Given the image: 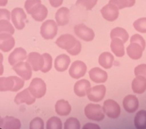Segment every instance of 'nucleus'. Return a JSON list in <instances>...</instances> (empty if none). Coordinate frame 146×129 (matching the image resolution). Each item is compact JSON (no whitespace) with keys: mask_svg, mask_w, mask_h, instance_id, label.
Here are the masks:
<instances>
[{"mask_svg":"<svg viewBox=\"0 0 146 129\" xmlns=\"http://www.w3.org/2000/svg\"><path fill=\"white\" fill-rule=\"evenodd\" d=\"M57 46L67 51L68 54L76 56L82 51V44L72 34H65L56 40Z\"/></svg>","mask_w":146,"mask_h":129,"instance_id":"obj_1","label":"nucleus"},{"mask_svg":"<svg viewBox=\"0 0 146 129\" xmlns=\"http://www.w3.org/2000/svg\"><path fill=\"white\" fill-rule=\"evenodd\" d=\"M25 85V80L16 76L0 77V91H20Z\"/></svg>","mask_w":146,"mask_h":129,"instance_id":"obj_2","label":"nucleus"},{"mask_svg":"<svg viewBox=\"0 0 146 129\" xmlns=\"http://www.w3.org/2000/svg\"><path fill=\"white\" fill-rule=\"evenodd\" d=\"M58 33V24L54 20H46L40 27V35L44 40H52Z\"/></svg>","mask_w":146,"mask_h":129,"instance_id":"obj_3","label":"nucleus"},{"mask_svg":"<svg viewBox=\"0 0 146 129\" xmlns=\"http://www.w3.org/2000/svg\"><path fill=\"white\" fill-rule=\"evenodd\" d=\"M28 89L33 97L36 99H40L46 94V85L43 79L40 77H34L31 82Z\"/></svg>","mask_w":146,"mask_h":129,"instance_id":"obj_4","label":"nucleus"},{"mask_svg":"<svg viewBox=\"0 0 146 129\" xmlns=\"http://www.w3.org/2000/svg\"><path fill=\"white\" fill-rule=\"evenodd\" d=\"M84 115L90 120L100 122L104 118V113L101 106L89 103L84 108Z\"/></svg>","mask_w":146,"mask_h":129,"instance_id":"obj_5","label":"nucleus"},{"mask_svg":"<svg viewBox=\"0 0 146 129\" xmlns=\"http://www.w3.org/2000/svg\"><path fill=\"white\" fill-rule=\"evenodd\" d=\"M27 18L25 10L21 8H15L11 12V20L14 27L18 30H22L25 27V20Z\"/></svg>","mask_w":146,"mask_h":129,"instance_id":"obj_6","label":"nucleus"},{"mask_svg":"<svg viewBox=\"0 0 146 129\" xmlns=\"http://www.w3.org/2000/svg\"><path fill=\"white\" fill-rule=\"evenodd\" d=\"M74 32L75 35L81 40L85 42H91L94 39L95 34L91 28L88 27L84 24H78L74 27Z\"/></svg>","mask_w":146,"mask_h":129,"instance_id":"obj_7","label":"nucleus"},{"mask_svg":"<svg viewBox=\"0 0 146 129\" xmlns=\"http://www.w3.org/2000/svg\"><path fill=\"white\" fill-rule=\"evenodd\" d=\"M12 69L15 72L25 81H28L32 77V68L27 62H20L14 66Z\"/></svg>","mask_w":146,"mask_h":129,"instance_id":"obj_8","label":"nucleus"},{"mask_svg":"<svg viewBox=\"0 0 146 129\" xmlns=\"http://www.w3.org/2000/svg\"><path fill=\"white\" fill-rule=\"evenodd\" d=\"M87 72V65L84 62L76 60L71 65L68 74L74 79H79L84 77Z\"/></svg>","mask_w":146,"mask_h":129,"instance_id":"obj_9","label":"nucleus"},{"mask_svg":"<svg viewBox=\"0 0 146 129\" xmlns=\"http://www.w3.org/2000/svg\"><path fill=\"white\" fill-rule=\"evenodd\" d=\"M103 110L109 118H116L120 115V107L113 100H107L104 103Z\"/></svg>","mask_w":146,"mask_h":129,"instance_id":"obj_10","label":"nucleus"},{"mask_svg":"<svg viewBox=\"0 0 146 129\" xmlns=\"http://www.w3.org/2000/svg\"><path fill=\"white\" fill-rule=\"evenodd\" d=\"M101 15L107 21L113 22L116 21L119 17V9L113 3L108 2V4L104 5L100 9Z\"/></svg>","mask_w":146,"mask_h":129,"instance_id":"obj_11","label":"nucleus"},{"mask_svg":"<svg viewBox=\"0 0 146 129\" xmlns=\"http://www.w3.org/2000/svg\"><path fill=\"white\" fill-rule=\"evenodd\" d=\"M27 62L31 66L32 70L34 71H38L42 69L44 65V58L43 55L38 52H32L27 55Z\"/></svg>","mask_w":146,"mask_h":129,"instance_id":"obj_12","label":"nucleus"},{"mask_svg":"<svg viewBox=\"0 0 146 129\" xmlns=\"http://www.w3.org/2000/svg\"><path fill=\"white\" fill-rule=\"evenodd\" d=\"M105 94H106V87L103 84H100L91 87L87 96L89 100L92 102L98 103L101 101L104 98Z\"/></svg>","mask_w":146,"mask_h":129,"instance_id":"obj_13","label":"nucleus"},{"mask_svg":"<svg viewBox=\"0 0 146 129\" xmlns=\"http://www.w3.org/2000/svg\"><path fill=\"white\" fill-rule=\"evenodd\" d=\"M15 40L12 36V34L7 33L0 34V50L8 52L15 47Z\"/></svg>","mask_w":146,"mask_h":129,"instance_id":"obj_14","label":"nucleus"},{"mask_svg":"<svg viewBox=\"0 0 146 129\" xmlns=\"http://www.w3.org/2000/svg\"><path fill=\"white\" fill-rule=\"evenodd\" d=\"M27 54L26 50L22 47L15 48L9 56V62L10 65L14 66L20 62L27 59Z\"/></svg>","mask_w":146,"mask_h":129,"instance_id":"obj_15","label":"nucleus"},{"mask_svg":"<svg viewBox=\"0 0 146 129\" xmlns=\"http://www.w3.org/2000/svg\"><path fill=\"white\" fill-rule=\"evenodd\" d=\"M70 18V11L67 7H61L59 8L55 15L56 22L58 26L63 27L66 26L69 22Z\"/></svg>","mask_w":146,"mask_h":129,"instance_id":"obj_16","label":"nucleus"},{"mask_svg":"<svg viewBox=\"0 0 146 129\" xmlns=\"http://www.w3.org/2000/svg\"><path fill=\"white\" fill-rule=\"evenodd\" d=\"M88 74L89 77L91 78V81L97 84L105 83L107 81V77H108L107 73L103 69L98 68V67L91 68V70L89 71Z\"/></svg>","mask_w":146,"mask_h":129,"instance_id":"obj_17","label":"nucleus"},{"mask_svg":"<svg viewBox=\"0 0 146 129\" xmlns=\"http://www.w3.org/2000/svg\"><path fill=\"white\" fill-rule=\"evenodd\" d=\"M35 100H36V98L33 97L28 88L25 89L24 91L19 92L15 97V103L18 105L21 104V103L31 105L35 103Z\"/></svg>","mask_w":146,"mask_h":129,"instance_id":"obj_18","label":"nucleus"},{"mask_svg":"<svg viewBox=\"0 0 146 129\" xmlns=\"http://www.w3.org/2000/svg\"><path fill=\"white\" fill-rule=\"evenodd\" d=\"M91 89V83L86 79H82L78 81L74 86V92L78 97H84L87 96L88 91Z\"/></svg>","mask_w":146,"mask_h":129,"instance_id":"obj_19","label":"nucleus"},{"mask_svg":"<svg viewBox=\"0 0 146 129\" xmlns=\"http://www.w3.org/2000/svg\"><path fill=\"white\" fill-rule=\"evenodd\" d=\"M139 100L135 95H128L123 99V108L129 113L136 111L139 108Z\"/></svg>","mask_w":146,"mask_h":129,"instance_id":"obj_20","label":"nucleus"},{"mask_svg":"<svg viewBox=\"0 0 146 129\" xmlns=\"http://www.w3.org/2000/svg\"><path fill=\"white\" fill-rule=\"evenodd\" d=\"M71 63L70 57L66 54L59 55L55 59L54 67L55 69L59 72H63L67 70Z\"/></svg>","mask_w":146,"mask_h":129,"instance_id":"obj_21","label":"nucleus"},{"mask_svg":"<svg viewBox=\"0 0 146 129\" xmlns=\"http://www.w3.org/2000/svg\"><path fill=\"white\" fill-rule=\"evenodd\" d=\"M143 49L139 44L136 43H131L126 48V52L130 59L138 60L141 59L143 53Z\"/></svg>","mask_w":146,"mask_h":129,"instance_id":"obj_22","label":"nucleus"},{"mask_svg":"<svg viewBox=\"0 0 146 129\" xmlns=\"http://www.w3.org/2000/svg\"><path fill=\"white\" fill-rule=\"evenodd\" d=\"M110 49L112 52L116 57H123L125 55V47L124 43L119 38H113L111 40Z\"/></svg>","mask_w":146,"mask_h":129,"instance_id":"obj_23","label":"nucleus"},{"mask_svg":"<svg viewBox=\"0 0 146 129\" xmlns=\"http://www.w3.org/2000/svg\"><path fill=\"white\" fill-rule=\"evenodd\" d=\"M132 90L135 93L141 94L146 91V78L143 76H136L132 81Z\"/></svg>","mask_w":146,"mask_h":129,"instance_id":"obj_24","label":"nucleus"},{"mask_svg":"<svg viewBox=\"0 0 146 129\" xmlns=\"http://www.w3.org/2000/svg\"><path fill=\"white\" fill-rule=\"evenodd\" d=\"M55 110L58 115L62 116H68L71 112L72 107L68 101L65 100H58L55 105Z\"/></svg>","mask_w":146,"mask_h":129,"instance_id":"obj_25","label":"nucleus"},{"mask_svg":"<svg viewBox=\"0 0 146 129\" xmlns=\"http://www.w3.org/2000/svg\"><path fill=\"white\" fill-rule=\"evenodd\" d=\"M114 57L109 52H102L99 56L98 62L102 68L105 69H110L112 68L113 65Z\"/></svg>","mask_w":146,"mask_h":129,"instance_id":"obj_26","label":"nucleus"},{"mask_svg":"<svg viewBox=\"0 0 146 129\" xmlns=\"http://www.w3.org/2000/svg\"><path fill=\"white\" fill-rule=\"evenodd\" d=\"M32 16L33 19L38 21V22H42L45 20L48 15V10L46 7L44 5L41 4L40 6H38L35 10H34L32 14L31 15Z\"/></svg>","mask_w":146,"mask_h":129,"instance_id":"obj_27","label":"nucleus"},{"mask_svg":"<svg viewBox=\"0 0 146 129\" xmlns=\"http://www.w3.org/2000/svg\"><path fill=\"white\" fill-rule=\"evenodd\" d=\"M2 128L3 129H20L21 122L15 117L6 116L3 118Z\"/></svg>","mask_w":146,"mask_h":129,"instance_id":"obj_28","label":"nucleus"},{"mask_svg":"<svg viewBox=\"0 0 146 129\" xmlns=\"http://www.w3.org/2000/svg\"><path fill=\"white\" fill-rule=\"evenodd\" d=\"M119 38L124 43H126L129 38L128 32L123 27H115L110 32V39Z\"/></svg>","mask_w":146,"mask_h":129,"instance_id":"obj_29","label":"nucleus"},{"mask_svg":"<svg viewBox=\"0 0 146 129\" xmlns=\"http://www.w3.org/2000/svg\"><path fill=\"white\" fill-rule=\"evenodd\" d=\"M134 124L136 129H146V111L140 110L135 115Z\"/></svg>","mask_w":146,"mask_h":129,"instance_id":"obj_30","label":"nucleus"},{"mask_svg":"<svg viewBox=\"0 0 146 129\" xmlns=\"http://www.w3.org/2000/svg\"><path fill=\"white\" fill-rule=\"evenodd\" d=\"M98 0H77L75 2L76 6L82 8L87 11H91L98 3Z\"/></svg>","mask_w":146,"mask_h":129,"instance_id":"obj_31","label":"nucleus"},{"mask_svg":"<svg viewBox=\"0 0 146 129\" xmlns=\"http://www.w3.org/2000/svg\"><path fill=\"white\" fill-rule=\"evenodd\" d=\"M109 2L113 3L119 9H125V8H131L135 4V0H110Z\"/></svg>","mask_w":146,"mask_h":129,"instance_id":"obj_32","label":"nucleus"},{"mask_svg":"<svg viewBox=\"0 0 146 129\" xmlns=\"http://www.w3.org/2000/svg\"><path fill=\"white\" fill-rule=\"evenodd\" d=\"M7 33L13 35L15 34V27L8 20H0V34Z\"/></svg>","mask_w":146,"mask_h":129,"instance_id":"obj_33","label":"nucleus"},{"mask_svg":"<svg viewBox=\"0 0 146 129\" xmlns=\"http://www.w3.org/2000/svg\"><path fill=\"white\" fill-rule=\"evenodd\" d=\"M41 4V0H26L25 3L26 12L29 15H31L32 12Z\"/></svg>","mask_w":146,"mask_h":129,"instance_id":"obj_34","label":"nucleus"},{"mask_svg":"<svg viewBox=\"0 0 146 129\" xmlns=\"http://www.w3.org/2000/svg\"><path fill=\"white\" fill-rule=\"evenodd\" d=\"M62 124L61 119L56 116H53L46 122V129H62Z\"/></svg>","mask_w":146,"mask_h":129,"instance_id":"obj_35","label":"nucleus"},{"mask_svg":"<svg viewBox=\"0 0 146 129\" xmlns=\"http://www.w3.org/2000/svg\"><path fill=\"white\" fill-rule=\"evenodd\" d=\"M133 27L139 33L146 34V18H141L135 21Z\"/></svg>","mask_w":146,"mask_h":129,"instance_id":"obj_36","label":"nucleus"},{"mask_svg":"<svg viewBox=\"0 0 146 129\" xmlns=\"http://www.w3.org/2000/svg\"><path fill=\"white\" fill-rule=\"evenodd\" d=\"M43 56L44 58V65H43V67L42 68L40 71L43 73H47L52 68V58L49 53H43Z\"/></svg>","mask_w":146,"mask_h":129,"instance_id":"obj_37","label":"nucleus"},{"mask_svg":"<svg viewBox=\"0 0 146 129\" xmlns=\"http://www.w3.org/2000/svg\"><path fill=\"white\" fill-rule=\"evenodd\" d=\"M64 129H80L79 121L73 117L68 118L65 122Z\"/></svg>","mask_w":146,"mask_h":129,"instance_id":"obj_38","label":"nucleus"},{"mask_svg":"<svg viewBox=\"0 0 146 129\" xmlns=\"http://www.w3.org/2000/svg\"><path fill=\"white\" fill-rule=\"evenodd\" d=\"M30 129H44L43 119L39 117L34 118L30 123Z\"/></svg>","mask_w":146,"mask_h":129,"instance_id":"obj_39","label":"nucleus"},{"mask_svg":"<svg viewBox=\"0 0 146 129\" xmlns=\"http://www.w3.org/2000/svg\"><path fill=\"white\" fill-rule=\"evenodd\" d=\"M130 43H136L141 46L143 50H145V41L140 34H136L132 35L130 38Z\"/></svg>","mask_w":146,"mask_h":129,"instance_id":"obj_40","label":"nucleus"},{"mask_svg":"<svg viewBox=\"0 0 146 129\" xmlns=\"http://www.w3.org/2000/svg\"><path fill=\"white\" fill-rule=\"evenodd\" d=\"M134 74L135 76H143L146 78V64H140L135 68Z\"/></svg>","mask_w":146,"mask_h":129,"instance_id":"obj_41","label":"nucleus"},{"mask_svg":"<svg viewBox=\"0 0 146 129\" xmlns=\"http://www.w3.org/2000/svg\"><path fill=\"white\" fill-rule=\"evenodd\" d=\"M11 20V12L6 9H0V20Z\"/></svg>","mask_w":146,"mask_h":129,"instance_id":"obj_42","label":"nucleus"},{"mask_svg":"<svg viewBox=\"0 0 146 129\" xmlns=\"http://www.w3.org/2000/svg\"><path fill=\"white\" fill-rule=\"evenodd\" d=\"M50 5L53 8H59L63 3V0H49Z\"/></svg>","mask_w":146,"mask_h":129,"instance_id":"obj_43","label":"nucleus"},{"mask_svg":"<svg viewBox=\"0 0 146 129\" xmlns=\"http://www.w3.org/2000/svg\"><path fill=\"white\" fill-rule=\"evenodd\" d=\"M82 129H100V128L99 127V125L94 123H87L84 125Z\"/></svg>","mask_w":146,"mask_h":129,"instance_id":"obj_44","label":"nucleus"},{"mask_svg":"<svg viewBox=\"0 0 146 129\" xmlns=\"http://www.w3.org/2000/svg\"><path fill=\"white\" fill-rule=\"evenodd\" d=\"M3 73H4V66L2 64V61L0 60V76L3 75Z\"/></svg>","mask_w":146,"mask_h":129,"instance_id":"obj_45","label":"nucleus"},{"mask_svg":"<svg viewBox=\"0 0 146 129\" xmlns=\"http://www.w3.org/2000/svg\"><path fill=\"white\" fill-rule=\"evenodd\" d=\"M8 4V0H0V7L6 6Z\"/></svg>","mask_w":146,"mask_h":129,"instance_id":"obj_46","label":"nucleus"},{"mask_svg":"<svg viewBox=\"0 0 146 129\" xmlns=\"http://www.w3.org/2000/svg\"><path fill=\"white\" fill-rule=\"evenodd\" d=\"M2 123H3V118L0 116V128H2Z\"/></svg>","mask_w":146,"mask_h":129,"instance_id":"obj_47","label":"nucleus"},{"mask_svg":"<svg viewBox=\"0 0 146 129\" xmlns=\"http://www.w3.org/2000/svg\"><path fill=\"white\" fill-rule=\"evenodd\" d=\"M3 59H4V58H3V55H2V53L0 52V60L3 62Z\"/></svg>","mask_w":146,"mask_h":129,"instance_id":"obj_48","label":"nucleus"}]
</instances>
